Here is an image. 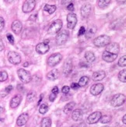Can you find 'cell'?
I'll use <instances>...</instances> for the list:
<instances>
[{
	"mask_svg": "<svg viewBox=\"0 0 126 127\" xmlns=\"http://www.w3.org/2000/svg\"><path fill=\"white\" fill-rule=\"evenodd\" d=\"M69 89H70V88H69V86H64L62 87V91L63 94H68L69 91Z\"/></svg>",
	"mask_w": 126,
	"mask_h": 127,
	"instance_id": "obj_38",
	"label": "cell"
},
{
	"mask_svg": "<svg viewBox=\"0 0 126 127\" xmlns=\"http://www.w3.org/2000/svg\"><path fill=\"white\" fill-rule=\"evenodd\" d=\"M62 27V21L61 20H56L49 27L48 33L49 34H55L60 31Z\"/></svg>",
	"mask_w": 126,
	"mask_h": 127,
	"instance_id": "obj_2",
	"label": "cell"
},
{
	"mask_svg": "<svg viewBox=\"0 0 126 127\" xmlns=\"http://www.w3.org/2000/svg\"><path fill=\"white\" fill-rule=\"evenodd\" d=\"M102 127H109L108 126H102Z\"/></svg>",
	"mask_w": 126,
	"mask_h": 127,
	"instance_id": "obj_53",
	"label": "cell"
},
{
	"mask_svg": "<svg viewBox=\"0 0 126 127\" xmlns=\"http://www.w3.org/2000/svg\"><path fill=\"white\" fill-rule=\"evenodd\" d=\"M17 75L19 76L20 81L23 82L24 84H28L32 80L31 74L28 71L23 69H20L17 70Z\"/></svg>",
	"mask_w": 126,
	"mask_h": 127,
	"instance_id": "obj_3",
	"label": "cell"
},
{
	"mask_svg": "<svg viewBox=\"0 0 126 127\" xmlns=\"http://www.w3.org/2000/svg\"><path fill=\"white\" fill-rule=\"evenodd\" d=\"M6 37H7V39L9 41V43L12 44V45H13V44H14V38H13V35L10 34H7Z\"/></svg>",
	"mask_w": 126,
	"mask_h": 127,
	"instance_id": "obj_36",
	"label": "cell"
},
{
	"mask_svg": "<svg viewBox=\"0 0 126 127\" xmlns=\"http://www.w3.org/2000/svg\"><path fill=\"white\" fill-rule=\"evenodd\" d=\"M8 59L9 63L13 65H18L21 63V57L16 52H9L8 54Z\"/></svg>",
	"mask_w": 126,
	"mask_h": 127,
	"instance_id": "obj_7",
	"label": "cell"
},
{
	"mask_svg": "<svg viewBox=\"0 0 126 127\" xmlns=\"http://www.w3.org/2000/svg\"><path fill=\"white\" fill-rule=\"evenodd\" d=\"M85 59L88 63H93L95 60V56L91 52H86L85 53Z\"/></svg>",
	"mask_w": 126,
	"mask_h": 127,
	"instance_id": "obj_24",
	"label": "cell"
},
{
	"mask_svg": "<svg viewBox=\"0 0 126 127\" xmlns=\"http://www.w3.org/2000/svg\"><path fill=\"white\" fill-rule=\"evenodd\" d=\"M35 97H36V93L34 91H31L28 94V95H27L26 101L27 102H32L35 99Z\"/></svg>",
	"mask_w": 126,
	"mask_h": 127,
	"instance_id": "obj_31",
	"label": "cell"
},
{
	"mask_svg": "<svg viewBox=\"0 0 126 127\" xmlns=\"http://www.w3.org/2000/svg\"><path fill=\"white\" fill-rule=\"evenodd\" d=\"M71 127H79V126H76V125H74V126H71Z\"/></svg>",
	"mask_w": 126,
	"mask_h": 127,
	"instance_id": "obj_51",
	"label": "cell"
},
{
	"mask_svg": "<svg viewBox=\"0 0 126 127\" xmlns=\"http://www.w3.org/2000/svg\"><path fill=\"white\" fill-rule=\"evenodd\" d=\"M37 14H35V15H32L31 16H30V20H33V21H34V20H36V18H37Z\"/></svg>",
	"mask_w": 126,
	"mask_h": 127,
	"instance_id": "obj_46",
	"label": "cell"
},
{
	"mask_svg": "<svg viewBox=\"0 0 126 127\" xmlns=\"http://www.w3.org/2000/svg\"><path fill=\"white\" fill-rule=\"evenodd\" d=\"M52 93L54 94V95H57L58 93V87H54V88L52 89Z\"/></svg>",
	"mask_w": 126,
	"mask_h": 127,
	"instance_id": "obj_44",
	"label": "cell"
},
{
	"mask_svg": "<svg viewBox=\"0 0 126 127\" xmlns=\"http://www.w3.org/2000/svg\"><path fill=\"white\" fill-rule=\"evenodd\" d=\"M111 120V117L110 115H103V116H101L100 121L101 123H110Z\"/></svg>",
	"mask_w": 126,
	"mask_h": 127,
	"instance_id": "obj_32",
	"label": "cell"
},
{
	"mask_svg": "<svg viewBox=\"0 0 126 127\" xmlns=\"http://www.w3.org/2000/svg\"><path fill=\"white\" fill-rule=\"evenodd\" d=\"M68 38H69V33H68V31H61L58 34H57L56 38H55L57 45H63V44H65V42L67 41Z\"/></svg>",
	"mask_w": 126,
	"mask_h": 127,
	"instance_id": "obj_6",
	"label": "cell"
},
{
	"mask_svg": "<svg viewBox=\"0 0 126 127\" xmlns=\"http://www.w3.org/2000/svg\"><path fill=\"white\" fill-rule=\"evenodd\" d=\"M4 26H5V21L4 19L2 17L0 16V31H2V29L4 28Z\"/></svg>",
	"mask_w": 126,
	"mask_h": 127,
	"instance_id": "obj_37",
	"label": "cell"
},
{
	"mask_svg": "<svg viewBox=\"0 0 126 127\" xmlns=\"http://www.w3.org/2000/svg\"><path fill=\"white\" fill-rule=\"evenodd\" d=\"M85 33H86V29H85V27H80V29L79 31V35L81 36V35H83V34H85Z\"/></svg>",
	"mask_w": 126,
	"mask_h": 127,
	"instance_id": "obj_39",
	"label": "cell"
},
{
	"mask_svg": "<svg viewBox=\"0 0 126 127\" xmlns=\"http://www.w3.org/2000/svg\"><path fill=\"white\" fill-rule=\"evenodd\" d=\"M23 28V25L20 20H15L12 24V30L16 34H19Z\"/></svg>",
	"mask_w": 126,
	"mask_h": 127,
	"instance_id": "obj_18",
	"label": "cell"
},
{
	"mask_svg": "<svg viewBox=\"0 0 126 127\" xmlns=\"http://www.w3.org/2000/svg\"><path fill=\"white\" fill-rule=\"evenodd\" d=\"M73 63L70 59H69L67 62H65L63 65V73L65 75H69L73 71Z\"/></svg>",
	"mask_w": 126,
	"mask_h": 127,
	"instance_id": "obj_20",
	"label": "cell"
},
{
	"mask_svg": "<svg viewBox=\"0 0 126 127\" xmlns=\"http://www.w3.org/2000/svg\"><path fill=\"white\" fill-rule=\"evenodd\" d=\"M72 118L74 121L77 122L83 119V112L81 109H75L73 110L72 114Z\"/></svg>",
	"mask_w": 126,
	"mask_h": 127,
	"instance_id": "obj_22",
	"label": "cell"
},
{
	"mask_svg": "<svg viewBox=\"0 0 126 127\" xmlns=\"http://www.w3.org/2000/svg\"><path fill=\"white\" fill-rule=\"evenodd\" d=\"M125 101V97L122 94H118L113 96L111 100V104L113 107H119L122 105Z\"/></svg>",
	"mask_w": 126,
	"mask_h": 127,
	"instance_id": "obj_4",
	"label": "cell"
},
{
	"mask_svg": "<svg viewBox=\"0 0 126 127\" xmlns=\"http://www.w3.org/2000/svg\"><path fill=\"white\" fill-rule=\"evenodd\" d=\"M22 101V96L20 95H15L10 101V108H16V107L19 106Z\"/></svg>",
	"mask_w": 126,
	"mask_h": 127,
	"instance_id": "obj_17",
	"label": "cell"
},
{
	"mask_svg": "<svg viewBox=\"0 0 126 127\" xmlns=\"http://www.w3.org/2000/svg\"><path fill=\"white\" fill-rule=\"evenodd\" d=\"M107 47L106 48V52H108L111 54H114V55H118L119 53V50H120V46L118 43H111L109 44L108 45H107Z\"/></svg>",
	"mask_w": 126,
	"mask_h": 127,
	"instance_id": "obj_11",
	"label": "cell"
},
{
	"mask_svg": "<svg viewBox=\"0 0 126 127\" xmlns=\"http://www.w3.org/2000/svg\"><path fill=\"white\" fill-rule=\"evenodd\" d=\"M44 44H45V45H48V43H49V40L48 39H45V41H44L43 42Z\"/></svg>",
	"mask_w": 126,
	"mask_h": 127,
	"instance_id": "obj_49",
	"label": "cell"
},
{
	"mask_svg": "<svg viewBox=\"0 0 126 127\" xmlns=\"http://www.w3.org/2000/svg\"><path fill=\"white\" fill-rule=\"evenodd\" d=\"M59 71L58 69H53L51 71H50L49 73H48L47 75V78L48 80H51V81H54L55 80L58 78L59 76Z\"/></svg>",
	"mask_w": 126,
	"mask_h": 127,
	"instance_id": "obj_21",
	"label": "cell"
},
{
	"mask_svg": "<svg viewBox=\"0 0 126 127\" xmlns=\"http://www.w3.org/2000/svg\"><path fill=\"white\" fill-rule=\"evenodd\" d=\"M4 49V44H3V41L0 39V52L2 51Z\"/></svg>",
	"mask_w": 126,
	"mask_h": 127,
	"instance_id": "obj_45",
	"label": "cell"
},
{
	"mask_svg": "<svg viewBox=\"0 0 126 127\" xmlns=\"http://www.w3.org/2000/svg\"><path fill=\"white\" fill-rule=\"evenodd\" d=\"M62 59V56L60 53L53 54L48 59V65L49 66H54L58 64Z\"/></svg>",
	"mask_w": 126,
	"mask_h": 127,
	"instance_id": "obj_5",
	"label": "cell"
},
{
	"mask_svg": "<svg viewBox=\"0 0 126 127\" xmlns=\"http://www.w3.org/2000/svg\"><path fill=\"white\" fill-rule=\"evenodd\" d=\"M3 112V108L0 106V113H2Z\"/></svg>",
	"mask_w": 126,
	"mask_h": 127,
	"instance_id": "obj_50",
	"label": "cell"
},
{
	"mask_svg": "<svg viewBox=\"0 0 126 127\" xmlns=\"http://www.w3.org/2000/svg\"><path fill=\"white\" fill-rule=\"evenodd\" d=\"M67 27L69 29H73L76 25L77 23V17H76V15L75 13H70L67 16Z\"/></svg>",
	"mask_w": 126,
	"mask_h": 127,
	"instance_id": "obj_8",
	"label": "cell"
},
{
	"mask_svg": "<svg viewBox=\"0 0 126 127\" xmlns=\"http://www.w3.org/2000/svg\"><path fill=\"white\" fill-rule=\"evenodd\" d=\"M48 111V107L47 104H42L40 106V108H39V112L42 115H45L47 112Z\"/></svg>",
	"mask_w": 126,
	"mask_h": 127,
	"instance_id": "obj_33",
	"label": "cell"
},
{
	"mask_svg": "<svg viewBox=\"0 0 126 127\" xmlns=\"http://www.w3.org/2000/svg\"><path fill=\"white\" fill-rule=\"evenodd\" d=\"M48 51H49V46H48V45H45V44H44L43 42L38 44V45L36 46V52L38 54L43 55V54L47 53Z\"/></svg>",
	"mask_w": 126,
	"mask_h": 127,
	"instance_id": "obj_16",
	"label": "cell"
},
{
	"mask_svg": "<svg viewBox=\"0 0 126 127\" xmlns=\"http://www.w3.org/2000/svg\"><path fill=\"white\" fill-rule=\"evenodd\" d=\"M96 31H97V27H95V26H93V27H90L89 28V30H88V31H87V33H86V37L87 38H90V37H92L94 35V34L96 33Z\"/></svg>",
	"mask_w": 126,
	"mask_h": 127,
	"instance_id": "obj_28",
	"label": "cell"
},
{
	"mask_svg": "<svg viewBox=\"0 0 126 127\" xmlns=\"http://www.w3.org/2000/svg\"><path fill=\"white\" fill-rule=\"evenodd\" d=\"M67 9L68 10H70V11H73V9H74V5H73V2H71L68 6H67Z\"/></svg>",
	"mask_w": 126,
	"mask_h": 127,
	"instance_id": "obj_43",
	"label": "cell"
},
{
	"mask_svg": "<svg viewBox=\"0 0 126 127\" xmlns=\"http://www.w3.org/2000/svg\"><path fill=\"white\" fill-rule=\"evenodd\" d=\"M125 76H126V69H123L122 71H120V73L118 74V79H119V80L123 82V83H125L126 82Z\"/></svg>",
	"mask_w": 126,
	"mask_h": 127,
	"instance_id": "obj_30",
	"label": "cell"
},
{
	"mask_svg": "<svg viewBox=\"0 0 126 127\" xmlns=\"http://www.w3.org/2000/svg\"><path fill=\"white\" fill-rule=\"evenodd\" d=\"M27 65H28V63H24V66H27Z\"/></svg>",
	"mask_w": 126,
	"mask_h": 127,
	"instance_id": "obj_52",
	"label": "cell"
},
{
	"mask_svg": "<svg viewBox=\"0 0 126 127\" xmlns=\"http://www.w3.org/2000/svg\"><path fill=\"white\" fill-rule=\"evenodd\" d=\"M51 120L50 118H44L41 121V127H51Z\"/></svg>",
	"mask_w": 126,
	"mask_h": 127,
	"instance_id": "obj_27",
	"label": "cell"
},
{
	"mask_svg": "<svg viewBox=\"0 0 126 127\" xmlns=\"http://www.w3.org/2000/svg\"><path fill=\"white\" fill-rule=\"evenodd\" d=\"M118 65L119 66H122V67H125V66L126 65V56H122L121 59H119V61H118Z\"/></svg>",
	"mask_w": 126,
	"mask_h": 127,
	"instance_id": "obj_35",
	"label": "cell"
},
{
	"mask_svg": "<svg viewBox=\"0 0 126 127\" xmlns=\"http://www.w3.org/2000/svg\"><path fill=\"white\" fill-rule=\"evenodd\" d=\"M8 78V73L5 71L0 72V82H4Z\"/></svg>",
	"mask_w": 126,
	"mask_h": 127,
	"instance_id": "obj_34",
	"label": "cell"
},
{
	"mask_svg": "<svg viewBox=\"0 0 126 127\" xmlns=\"http://www.w3.org/2000/svg\"><path fill=\"white\" fill-rule=\"evenodd\" d=\"M43 96H44V95H43V94H42V95L40 96V100H39V101H38L37 102V104H38V105H39V104H41V101H42V99H43Z\"/></svg>",
	"mask_w": 126,
	"mask_h": 127,
	"instance_id": "obj_47",
	"label": "cell"
},
{
	"mask_svg": "<svg viewBox=\"0 0 126 127\" xmlns=\"http://www.w3.org/2000/svg\"><path fill=\"white\" fill-rule=\"evenodd\" d=\"M122 122L124 124H126V115H124L123 118H122Z\"/></svg>",
	"mask_w": 126,
	"mask_h": 127,
	"instance_id": "obj_48",
	"label": "cell"
},
{
	"mask_svg": "<svg viewBox=\"0 0 126 127\" xmlns=\"http://www.w3.org/2000/svg\"><path fill=\"white\" fill-rule=\"evenodd\" d=\"M105 76H106V73L104 71L99 70V71L94 72V74L92 76V78H93V80H94V81H100L104 78Z\"/></svg>",
	"mask_w": 126,
	"mask_h": 127,
	"instance_id": "obj_19",
	"label": "cell"
},
{
	"mask_svg": "<svg viewBox=\"0 0 126 127\" xmlns=\"http://www.w3.org/2000/svg\"><path fill=\"white\" fill-rule=\"evenodd\" d=\"M36 5V2L34 1V0H27V1L24 2V3L23 4V11L24 13H30L31 11L35 8Z\"/></svg>",
	"mask_w": 126,
	"mask_h": 127,
	"instance_id": "obj_9",
	"label": "cell"
},
{
	"mask_svg": "<svg viewBox=\"0 0 126 127\" xmlns=\"http://www.w3.org/2000/svg\"><path fill=\"white\" fill-rule=\"evenodd\" d=\"M13 86H11V85H9V86H8V87H5V94H9L11 91L13 90Z\"/></svg>",
	"mask_w": 126,
	"mask_h": 127,
	"instance_id": "obj_41",
	"label": "cell"
},
{
	"mask_svg": "<svg viewBox=\"0 0 126 127\" xmlns=\"http://www.w3.org/2000/svg\"><path fill=\"white\" fill-rule=\"evenodd\" d=\"M102 116V114L100 112H93L91 115H89V117L87 118V123L89 124H94L97 123L98 121H100L101 118Z\"/></svg>",
	"mask_w": 126,
	"mask_h": 127,
	"instance_id": "obj_10",
	"label": "cell"
},
{
	"mask_svg": "<svg viewBox=\"0 0 126 127\" xmlns=\"http://www.w3.org/2000/svg\"><path fill=\"white\" fill-rule=\"evenodd\" d=\"M92 10V6L90 3L84 4L81 8V14L83 17H88Z\"/></svg>",
	"mask_w": 126,
	"mask_h": 127,
	"instance_id": "obj_14",
	"label": "cell"
},
{
	"mask_svg": "<svg viewBox=\"0 0 126 127\" xmlns=\"http://www.w3.org/2000/svg\"><path fill=\"white\" fill-rule=\"evenodd\" d=\"M55 98H56V95H54V94H53V93H51V95L49 96V100H50L51 101H54V100H55Z\"/></svg>",
	"mask_w": 126,
	"mask_h": 127,
	"instance_id": "obj_42",
	"label": "cell"
},
{
	"mask_svg": "<svg viewBox=\"0 0 126 127\" xmlns=\"http://www.w3.org/2000/svg\"><path fill=\"white\" fill-rule=\"evenodd\" d=\"M79 84H76V83H73V84H71V88L73 90H77V89H79Z\"/></svg>",
	"mask_w": 126,
	"mask_h": 127,
	"instance_id": "obj_40",
	"label": "cell"
},
{
	"mask_svg": "<svg viewBox=\"0 0 126 127\" xmlns=\"http://www.w3.org/2000/svg\"><path fill=\"white\" fill-rule=\"evenodd\" d=\"M110 41H111V37L109 36L101 35L95 38L94 41V44L97 47H105L110 44Z\"/></svg>",
	"mask_w": 126,
	"mask_h": 127,
	"instance_id": "obj_1",
	"label": "cell"
},
{
	"mask_svg": "<svg viewBox=\"0 0 126 127\" xmlns=\"http://www.w3.org/2000/svg\"><path fill=\"white\" fill-rule=\"evenodd\" d=\"M28 119H29L28 114H27V113H23L18 117L17 120H16V124H17L18 126H23L27 123Z\"/></svg>",
	"mask_w": 126,
	"mask_h": 127,
	"instance_id": "obj_15",
	"label": "cell"
},
{
	"mask_svg": "<svg viewBox=\"0 0 126 127\" xmlns=\"http://www.w3.org/2000/svg\"><path fill=\"white\" fill-rule=\"evenodd\" d=\"M103 59L107 63H112L118 57V55H114V54H111L108 52L104 51L103 52Z\"/></svg>",
	"mask_w": 126,
	"mask_h": 127,
	"instance_id": "obj_13",
	"label": "cell"
},
{
	"mask_svg": "<svg viewBox=\"0 0 126 127\" xmlns=\"http://www.w3.org/2000/svg\"><path fill=\"white\" fill-rule=\"evenodd\" d=\"M97 3H98V5H99L100 8L105 9L110 5L111 1H109V0H99V1L97 2Z\"/></svg>",
	"mask_w": 126,
	"mask_h": 127,
	"instance_id": "obj_25",
	"label": "cell"
},
{
	"mask_svg": "<svg viewBox=\"0 0 126 127\" xmlns=\"http://www.w3.org/2000/svg\"><path fill=\"white\" fill-rule=\"evenodd\" d=\"M45 11H47V12H48L49 14H52L54 11L56 10V5H45Z\"/></svg>",
	"mask_w": 126,
	"mask_h": 127,
	"instance_id": "obj_26",
	"label": "cell"
},
{
	"mask_svg": "<svg viewBox=\"0 0 126 127\" xmlns=\"http://www.w3.org/2000/svg\"><path fill=\"white\" fill-rule=\"evenodd\" d=\"M103 91V84H97L90 87V93L93 95H98Z\"/></svg>",
	"mask_w": 126,
	"mask_h": 127,
	"instance_id": "obj_12",
	"label": "cell"
},
{
	"mask_svg": "<svg viewBox=\"0 0 126 127\" xmlns=\"http://www.w3.org/2000/svg\"><path fill=\"white\" fill-rule=\"evenodd\" d=\"M76 104L75 102H69L68 104H66V105L64 107V112L65 114H69L71 112H73V110L75 108Z\"/></svg>",
	"mask_w": 126,
	"mask_h": 127,
	"instance_id": "obj_23",
	"label": "cell"
},
{
	"mask_svg": "<svg viewBox=\"0 0 126 127\" xmlns=\"http://www.w3.org/2000/svg\"><path fill=\"white\" fill-rule=\"evenodd\" d=\"M89 81H90V79L88 76H83V77H81L80 80H79L78 84L79 87H84L85 85L88 84Z\"/></svg>",
	"mask_w": 126,
	"mask_h": 127,
	"instance_id": "obj_29",
	"label": "cell"
}]
</instances>
